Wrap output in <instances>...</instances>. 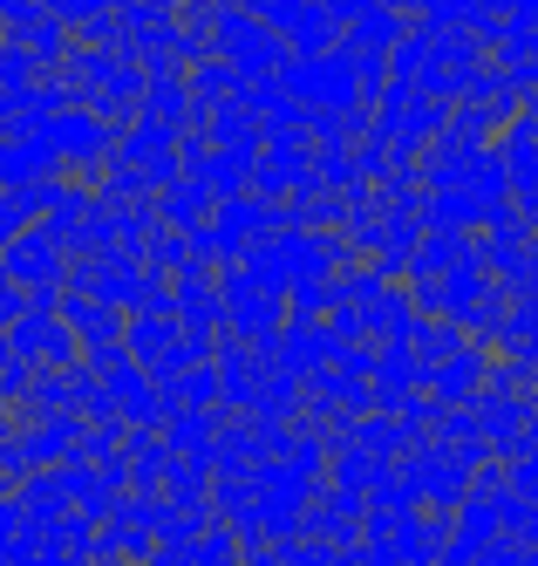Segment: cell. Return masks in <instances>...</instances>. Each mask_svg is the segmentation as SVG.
Returning a JSON list of instances; mask_svg holds the SVG:
<instances>
[{
  "label": "cell",
  "instance_id": "obj_1",
  "mask_svg": "<svg viewBox=\"0 0 538 566\" xmlns=\"http://www.w3.org/2000/svg\"><path fill=\"white\" fill-rule=\"evenodd\" d=\"M212 55L239 75V83H260V75H279L286 49H279V34L266 21H253L239 8V0H219V14H212Z\"/></svg>",
  "mask_w": 538,
  "mask_h": 566
},
{
  "label": "cell",
  "instance_id": "obj_2",
  "mask_svg": "<svg viewBox=\"0 0 538 566\" xmlns=\"http://www.w3.org/2000/svg\"><path fill=\"white\" fill-rule=\"evenodd\" d=\"M0 280H8V287H21V294H62L68 253H62L41 226H28L21 239H8V247H0Z\"/></svg>",
  "mask_w": 538,
  "mask_h": 566
},
{
  "label": "cell",
  "instance_id": "obj_3",
  "mask_svg": "<svg viewBox=\"0 0 538 566\" xmlns=\"http://www.w3.org/2000/svg\"><path fill=\"white\" fill-rule=\"evenodd\" d=\"M253 21H266L279 34L286 55H335V42H341V21L327 14L320 0H273V8L253 14Z\"/></svg>",
  "mask_w": 538,
  "mask_h": 566
},
{
  "label": "cell",
  "instance_id": "obj_4",
  "mask_svg": "<svg viewBox=\"0 0 538 566\" xmlns=\"http://www.w3.org/2000/svg\"><path fill=\"white\" fill-rule=\"evenodd\" d=\"M0 42H14V49H28V62L41 69V75H55L62 62H68V49H75V34L41 8V0H28L21 14H8V28H0Z\"/></svg>",
  "mask_w": 538,
  "mask_h": 566
},
{
  "label": "cell",
  "instance_id": "obj_5",
  "mask_svg": "<svg viewBox=\"0 0 538 566\" xmlns=\"http://www.w3.org/2000/svg\"><path fill=\"white\" fill-rule=\"evenodd\" d=\"M55 321L75 335V348H82V361L89 355H103V348H123V314L116 307H103V301H89V294H68L62 287V301H55Z\"/></svg>",
  "mask_w": 538,
  "mask_h": 566
},
{
  "label": "cell",
  "instance_id": "obj_6",
  "mask_svg": "<svg viewBox=\"0 0 538 566\" xmlns=\"http://www.w3.org/2000/svg\"><path fill=\"white\" fill-rule=\"evenodd\" d=\"M484 376H490V355H484V348H457L443 369L423 376V389H430L436 410H471V402L484 396Z\"/></svg>",
  "mask_w": 538,
  "mask_h": 566
},
{
  "label": "cell",
  "instance_id": "obj_7",
  "mask_svg": "<svg viewBox=\"0 0 538 566\" xmlns=\"http://www.w3.org/2000/svg\"><path fill=\"white\" fill-rule=\"evenodd\" d=\"M402 348H409V361H416V369L430 376V369H443V361L457 355V348H471V342H464V328H457V321H409Z\"/></svg>",
  "mask_w": 538,
  "mask_h": 566
},
{
  "label": "cell",
  "instance_id": "obj_8",
  "mask_svg": "<svg viewBox=\"0 0 538 566\" xmlns=\"http://www.w3.org/2000/svg\"><path fill=\"white\" fill-rule=\"evenodd\" d=\"M184 90H191V109L204 116L212 103H225V96L239 90V75H232L219 55H204V62H191V69H184Z\"/></svg>",
  "mask_w": 538,
  "mask_h": 566
},
{
  "label": "cell",
  "instance_id": "obj_9",
  "mask_svg": "<svg viewBox=\"0 0 538 566\" xmlns=\"http://www.w3.org/2000/svg\"><path fill=\"white\" fill-rule=\"evenodd\" d=\"M41 8H49V14H55L62 28H82L89 14H116L123 0H41Z\"/></svg>",
  "mask_w": 538,
  "mask_h": 566
},
{
  "label": "cell",
  "instance_id": "obj_10",
  "mask_svg": "<svg viewBox=\"0 0 538 566\" xmlns=\"http://www.w3.org/2000/svg\"><path fill=\"white\" fill-rule=\"evenodd\" d=\"M505 130H518V137H531V144H538V96H525V103H518V116H511Z\"/></svg>",
  "mask_w": 538,
  "mask_h": 566
},
{
  "label": "cell",
  "instance_id": "obj_11",
  "mask_svg": "<svg viewBox=\"0 0 538 566\" xmlns=\"http://www.w3.org/2000/svg\"><path fill=\"white\" fill-rule=\"evenodd\" d=\"M531 253H538V232H531Z\"/></svg>",
  "mask_w": 538,
  "mask_h": 566
}]
</instances>
